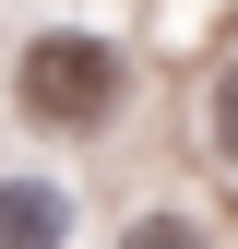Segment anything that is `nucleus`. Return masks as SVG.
I'll return each mask as SVG.
<instances>
[{"instance_id":"nucleus-2","label":"nucleus","mask_w":238,"mask_h":249,"mask_svg":"<svg viewBox=\"0 0 238 249\" xmlns=\"http://www.w3.org/2000/svg\"><path fill=\"white\" fill-rule=\"evenodd\" d=\"M83 237V190L60 166H0V249H72Z\"/></svg>"},{"instance_id":"nucleus-1","label":"nucleus","mask_w":238,"mask_h":249,"mask_svg":"<svg viewBox=\"0 0 238 249\" xmlns=\"http://www.w3.org/2000/svg\"><path fill=\"white\" fill-rule=\"evenodd\" d=\"M131 83H143V59L119 24H83V12H60L36 24V36L12 48V107H24V131H48V142H96L131 119Z\"/></svg>"},{"instance_id":"nucleus-4","label":"nucleus","mask_w":238,"mask_h":249,"mask_svg":"<svg viewBox=\"0 0 238 249\" xmlns=\"http://www.w3.org/2000/svg\"><path fill=\"white\" fill-rule=\"evenodd\" d=\"M119 249H215V226H202V213H131Z\"/></svg>"},{"instance_id":"nucleus-3","label":"nucleus","mask_w":238,"mask_h":249,"mask_svg":"<svg viewBox=\"0 0 238 249\" xmlns=\"http://www.w3.org/2000/svg\"><path fill=\"white\" fill-rule=\"evenodd\" d=\"M191 131H202V154H215V166H238V36H226V59H215V71H202Z\"/></svg>"}]
</instances>
